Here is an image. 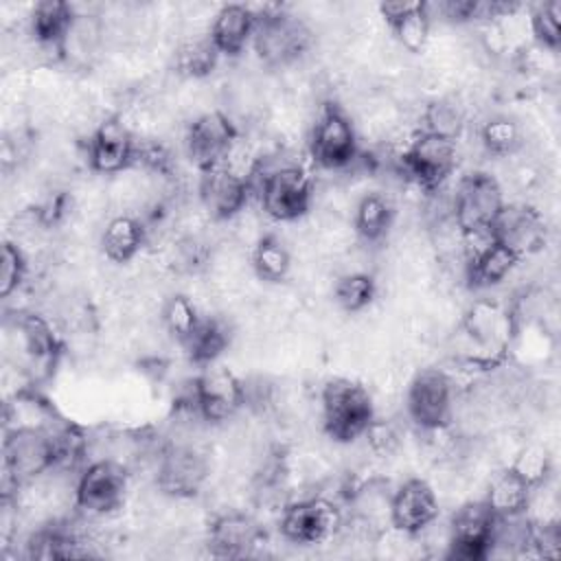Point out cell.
Returning <instances> with one entry per match:
<instances>
[{
	"mask_svg": "<svg viewBox=\"0 0 561 561\" xmlns=\"http://www.w3.org/2000/svg\"><path fill=\"white\" fill-rule=\"evenodd\" d=\"M254 178H259L256 195L261 213L265 217L280 224H291L307 215L313 197V186L307 171L298 162L263 158L252 180Z\"/></svg>",
	"mask_w": 561,
	"mask_h": 561,
	"instance_id": "6da1fadb",
	"label": "cell"
},
{
	"mask_svg": "<svg viewBox=\"0 0 561 561\" xmlns=\"http://www.w3.org/2000/svg\"><path fill=\"white\" fill-rule=\"evenodd\" d=\"M57 465V445L50 427H13L4 438V497L11 491L46 476Z\"/></svg>",
	"mask_w": 561,
	"mask_h": 561,
	"instance_id": "7a4b0ae2",
	"label": "cell"
},
{
	"mask_svg": "<svg viewBox=\"0 0 561 561\" xmlns=\"http://www.w3.org/2000/svg\"><path fill=\"white\" fill-rule=\"evenodd\" d=\"M375 421L370 392L351 381L333 379L320 392V423L335 443H353L362 438Z\"/></svg>",
	"mask_w": 561,
	"mask_h": 561,
	"instance_id": "3957f363",
	"label": "cell"
},
{
	"mask_svg": "<svg viewBox=\"0 0 561 561\" xmlns=\"http://www.w3.org/2000/svg\"><path fill=\"white\" fill-rule=\"evenodd\" d=\"M254 48L267 66H287L298 61L311 46V31L305 20L278 9L267 7L254 13Z\"/></svg>",
	"mask_w": 561,
	"mask_h": 561,
	"instance_id": "277c9868",
	"label": "cell"
},
{
	"mask_svg": "<svg viewBox=\"0 0 561 561\" xmlns=\"http://www.w3.org/2000/svg\"><path fill=\"white\" fill-rule=\"evenodd\" d=\"M458 147L454 140L419 131L397 156V173L403 182L423 191H436L454 171Z\"/></svg>",
	"mask_w": 561,
	"mask_h": 561,
	"instance_id": "5b68a950",
	"label": "cell"
},
{
	"mask_svg": "<svg viewBox=\"0 0 561 561\" xmlns=\"http://www.w3.org/2000/svg\"><path fill=\"white\" fill-rule=\"evenodd\" d=\"M500 182L482 171L465 175L451 193V219L462 234L491 230L504 208Z\"/></svg>",
	"mask_w": 561,
	"mask_h": 561,
	"instance_id": "8992f818",
	"label": "cell"
},
{
	"mask_svg": "<svg viewBox=\"0 0 561 561\" xmlns=\"http://www.w3.org/2000/svg\"><path fill=\"white\" fill-rule=\"evenodd\" d=\"M311 160L327 171H342L357 158V136L351 118L340 105L324 103L311 129Z\"/></svg>",
	"mask_w": 561,
	"mask_h": 561,
	"instance_id": "52a82bcc",
	"label": "cell"
},
{
	"mask_svg": "<svg viewBox=\"0 0 561 561\" xmlns=\"http://www.w3.org/2000/svg\"><path fill=\"white\" fill-rule=\"evenodd\" d=\"M454 386L445 370L423 368L414 375L405 394V410L423 432L443 430L454 414Z\"/></svg>",
	"mask_w": 561,
	"mask_h": 561,
	"instance_id": "ba28073f",
	"label": "cell"
},
{
	"mask_svg": "<svg viewBox=\"0 0 561 561\" xmlns=\"http://www.w3.org/2000/svg\"><path fill=\"white\" fill-rule=\"evenodd\" d=\"M127 469L112 458H96L77 476L75 506L88 517H103L118 508L125 497Z\"/></svg>",
	"mask_w": 561,
	"mask_h": 561,
	"instance_id": "9c48e42d",
	"label": "cell"
},
{
	"mask_svg": "<svg viewBox=\"0 0 561 561\" xmlns=\"http://www.w3.org/2000/svg\"><path fill=\"white\" fill-rule=\"evenodd\" d=\"M237 136L239 131L228 114H224L221 110H206L197 114L186 129V156L199 171L217 167L224 162Z\"/></svg>",
	"mask_w": 561,
	"mask_h": 561,
	"instance_id": "30bf717a",
	"label": "cell"
},
{
	"mask_svg": "<svg viewBox=\"0 0 561 561\" xmlns=\"http://www.w3.org/2000/svg\"><path fill=\"white\" fill-rule=\"evenodd\" d=\"M342 524L340 511L331 500L305 497L289 502L280 511L278 528L289 543H320L337 530Z\"/></svg>",
	"mask_w": 561,
	"mask_h": 561,
	"instance_id": "8fae6325",
	"label": "cell"
},
{
	"mask_svg": "<svg viewBox=\"0 0 561 561\" xmlns=\"http://www.w3.org/2000/svg\"><path fill=\"white\" fill-rule=\"evenodd\" d=\"M208 478V460L197 445H167L160 451L156 484L173 497L195 495Z\"/></svg>",
	"mask_w": 561,
	"mask_h": 561,
	"instance_id": "7c38bea8",
	"label": "cell"
},
{
	"mask_svg": "<svg viewBox=\"0 0 561 561\" xmlns=\"http://www.w3.org/2000/svg\"><path fill=\"white\" fill-rule=\"evenodd\" d=\"M250 197V182L224 164L204 169L197 182V199L210 221H230Z\"/></svg>",
	"mask_w": 561,
	"mask_h": 561,
	"instance_id": "4fadbf2b",
	"label": "cell"
},
{
	"mask_svg": "<svg viewBox=\"0 0 561 561\" xmlns=\"http://www.w3.org/2000/svg\"><path fill=\"white\" fill-rule=\"evenodd\" d=\"M495 513L484 500H471L456 508L449 524V557L482 559L491 550V530Z\"/></svg>",
	"mask_w": 561,
	"mask_h": 561,
	"instance_id": "5bb4252c",
	"label": "cell"
},
{
	"mask_svg": "<svg viewBox=\"0 0 561 561\" xmlns=\"http://www.w3.org/2000/svg\"><path fill=\"white\" fill-rule=\"evenodd\" d=\"M195 405L206 423H226L243 405V381L224 366H208L195 377Z\"/></svg>",
	"mask_w": 561,
	"mask_h": 561,
	"instance_id": "9a60e30c",
	"label": "cell"
},
{
	"mask_svg": "<svg viewBox=\"0 0 561 561\" xmlns=\"http://www.w3.org/2000/svg\"><path fill=\"white\" fill-rule=\"evenodd\" d=\"M136 140L121 118H105L88 140V162L94 173L118 175L134 164Z\"/></svg>",
	"mask_w": 561,
	"mask_h": 561,
	"instance_id": "2e32d148",
	"label": "cell"
},
{
	"mask_svg": "<svg viewBox=\"0 0 561 561\" xmlns=\"http://www.w3.org/2000/svg\"><path fill=\"white\" fill-rule=\"evenodd\" d=\"M491 234L497 243L513 250L519 259L524 254H535L546 243V224L539 210L526 204H504Z\"/></svg>",
	"mask_w": 561,
	"mask_h": 561,
	"instance_id": "e0dca14e",
	"label": "cell"
},
{
	"mask_svg": "<svg viewBox=\"0 0 561 561\" xmlns=\"http://www.w3.org/2000/svg\"><path fill=\"white\" fill-rule=\"evenodd\" d=\"M438 517V497L436 491L421 478L405 480L390 502V524L392 528L416 535L430 522Z\"/></svg>",
	"mask_w": 561,
	"mask_h": 561,
	"instance_id": "ac0fdd59",
	"label": "cell"
},
{
	"mask_svg": "<svg viewBox=\"0 0 561 561\" xmlns=\"http://www.w3.org/2000/svg\"><path fill=\"white\" fill-rule=\"evenodd\" d=\"M261 526L254 517L232 508L215 517L208 528V546L217 557H245L261 543Z\"/></svg>",
	"mask_w": 561,
	"mask_h": 561,
	"instance_id": "d6986e66",
	"label": "cell"
},
{
	"mask_svg": "<svg viewBox=\"0 0 561 561\" xmlns=\"http://www.w3.org/2000/svg\"><path fill=\"white\" fill-rule=\"evenodd\" d=\"M254 11L245 4H224L210 20L208 35L219 55H239L254 33Z\"/></svg>",
	"mask_w": 561,
	"mask_h": 561,
	"instance_id": "ffe728a7",
	"label": "cell"
},
{
	"mask_svg": "<svg viewBox=\"0 0 561 561\" xmlns=\"http://www.w3.org/2000/svg\"><path fill=\"white\" fill-rule=\"evenodd\" d=\"M75 20L70 4L59 0L37 2L31 11V35L39 50H55L61 55L64 37Z\"/></svg>",
	"mask_w": 561,
	"mask_h": 561,
	"instance_id": "44dd1931",
	"label": "cell"
},
{
	"mask_svg": "<svg viewBox=\"0 0 561 561\" xmlns=\"http://www.w3.org/2000/svg\"><path fill=\"white\" fill-rule=\"evenodd\" d=\"M147 230L136 215H114L101 232V250L112 263L131 261L145 245Z\"/></svg>",
	"mask_w": 561,
	"mask_h": 561,
	"instance_id": "7402d4cb",
	"label": "cell"
},
{
	"mask_svg": "<svg viewBox=\"0 0 561 561\" xmlns=\"http://www.w3.org/2000/svg\"><path fill=\"white\" fill-rule=\"evenodd\" d=\"M517 261L519 256L513 250L493 239L486 248L467 259V278L480 287L497 285L513 272Z\"/></svg>",
	"mask_w": 561,
	"mask_h": 561,
	"instance_id": "603a6c76",
	"label": "cell"
},
{
	"mask_svg": "<svg viewBox=\"0 0 561 561\" xmlns=\"http://www.w3.org/2000/svg\"><path fill=\"white\" fill-rule=\"evenodd\" d=\"M530 489L533 484L528 480H524L513 467H506L491 478L484 502L495 515L522 513L526 508Z\"/></svg>",
	"mask_w": 561,
	"mask_h": 561,
	"instance_id": "cb8c5ba5",
	"label": "cell"
},
{
	"mask_svg": "<svg viewBox=\"0 0 561 561\" xmlns=\"http://www.w3.org/2000/svg\"><path fill=\"white\" fill-rule=\"evenodd\" d=\"M392 217L394 210L388 202L386 195L381 193H366L353 213V232L366 241V243H375L379 239L386 237V232L392 226Z\"/></svg>",
	"mask_w": 561,
	"mask_h": 561,
	"instance_id": "d4e9b609",
	"label": "cell"
},
{
	"mask_svg": "<svg viewBox=\"0 0 561 561\" xmlns=\"http://www.w3.org/2000/svg\"><path fill=\"white\" fill-rule=\"evenodd\" d=\"M250 265L261 280L280 283L287 278V274L291 270V254L278 237L265 234L250 250Z\"/></svg>",
	"mask_w": 561,
	"mask_h": 561,
	"instance_id": "484cf974",
	"label": "cell"
},
{
	"mask_svg": "<svg viewBox=\"0 0 561 561\" xmlns=\"http://www.w3.org/2000/svg\"><path fill=\"white\" fill-rule=\"evenodd\" d=\"M195 364H213L228 346V329L215 318H199L195 331L182 342Z\"/></svg>",
	"mask_w": 561,
	"mask_h": 561,
	"instance_id": "4316f807",
	"label": "cell"
},
{
	"mask_svg": "<svg viewBox=\"0 0 561 561\" xmlns=\"http://www.w3.org/2000/svg\"><path fill=\"white\" fill-rule=\"evenodd\" d=\"M421 121H423V129L421 131H427V134L454 140V142H458V138L465 131L462 105H458L451 99L430 101L425 105L423 114H421Z\"/></svg>",
	"mask_w": 561,
	"mask_h": 561,
	"instance_id": "83f0119b",
	"label": "cell"
},
{
	"mask_svg": "<svg viewBox=\"0 0 561 561\" xmlns=\"http://www.w3.org/2000/svg\"><path fill=\"white\" fill-rule=\"evenodd\" d=\"M377 294L375 278L368 272H348L342 274L333 285V298L340 309L348 313L364 311Z\"/></svg>",
	"mask_w": 561,
	"mask_h": 561,
	"instance_id": "f1b7e54d",
	"label": "cell"
},
{
	"mask_svg": "<svg viewBox=\"0 0 561 561\" xmlns=\"http://www.w3.org/2000/svg\"><path fill=\"white\" fill-rule=\"evenodd\" d=\"M480 142H482L484 151H489L493 156H502V158L515 156L524 147L519 125L506 116L489 118L480 129Z\"/></svg>",
	"mask_w": 561,
	"mask_h": 561,
	"instance_id": "f546056e",
	"label": "cell"
},
{
	"mask_svg": "<svg viewBox=\"0 0 561 561\" xmlns=\"http://www.w3.org/2000/svg\"><path fill=\"white\" fill-rule=\"evenodd\" d=\"M217 57H219V50L213 44L208 33L193 35L180 46L178 66L184 75H188L193 79H199V77H206L208 72H213V68L217 64Z\"/></svg>",
	"mask_w": 561,
	"mask_h": 561,
	"instance_id": "4dcf8cb0",
	"label": "cell"
},
{
	"mask_svg": "<svg viewBox=\"0 0 561 561\" xmlns=\"http://www.w3.org/2000/svg\"><path fill=\"white\" fill-rule=\"evenodd\" d=\"M160 320L167 333H171L180 344L195 331L199 322V313L195 309L193 298L184 294H173L164 300L160 309Z\"/></svg>",
	"mask_w": 561,
	"mask_h": 561,
	"instance_id": "1f68e13d",
	"label": "cell"
},
{
	"mask_svg": "<svg viewBox=\"0 0 561 561\" xmlns=\"http://www.w3.org/2000/svg\"><path fill=\"white\" fill-rule=\"evenodd\" d=\"M390 28L397 35V42L408 53H423L430 42V28H432V24L423 11V2H419L405 18H401Z\"/></svg>",
	"mask_w": 561,
	"mask_h": 561,
	"instance_id": "d6a6232c",
	"label": "cell"
},
{
	"mask_svg": "<svg viewBox=\"0 0 561 561\" xmlns=\"http://www.w3.org/2000/svg\"><path fill=\"white\" fill-rule=\"evenodd\" d=\"M26 259L18 243L4 241L2 245V259H0V296L7 300L11 294L20 289L26 276Z\"/></svg>",
	"mask_w": 561,
	"mask_h": 561,
	"instance_id": "836d02e7",
	"label": "cell"
},
{
	"mask_svg": "<svg viewBox=\"0 0 561 561\" xmlns=\"http://www.w3.org/2000/svg\"><path fill=\"white\" fill-rule=\"evenodd\" d=\"M559 13H561L559 2L537 4L535 11L530 13V31L537 44L548 50H557L559 46Z\"/></svg>",
	"mask_w": 561,
	"mask_h": 561,
	"instance_id": "e575fe53",
	"label": "cell"
},
{
	"mask_svg": "<svg viewBox=\"0 0 561 561\" xmlns=\"http://www.w3.org/2000/svg\"><path fill=\"white\" fill-rule=\"evenodd\" d=\"M511 467L530 484L543 482L548 473V454L541 445H524L517 449Z\"/></svg>",
	"mask_w": 561,
	"mask_h": 561,
	"instance_id": "d590c367",
	"label": "cell"
}]
</instances>
